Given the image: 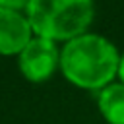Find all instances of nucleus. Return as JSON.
Masks as SVG:
<instances>
[{"label":"nucleus","mask_w":124,"mask_h":124,"mask_svg":"<svg viewBox=\"0 0 124 124\" xmlns=\"http://www.w3.org/2000/svg\"><path fill=\"white\" fill-rule=\"evenodd\" d=\"M120 52L116 45L99 35L83 33L60 48V72L76 87L101 91L118 78Z\"/></svg>","instance_id":"f257e3e1"},{"label":"nucleus","mask_w":124,"mask_h":124,"mask_svg":"<svg viewBox=\"0 0 124 124\" xmlns=\"http://www.w3.org/2000/svg\"><path fill=\"white\" fill-rule=\"evenodd\" d=\"M25 16L35 37L68 43L89 31L95 16L93 0H29Z\"/></svg>","instance_id":"f03ea898"},{"label":"nucleus","mask_w":124,"mask_h":124,"mask_svg":"<svg viewBox=\"0 0 124 124\" xmlns=\"http://www.w3.org/2000/svg\"><path fill=\"white\" fill-rule=\"evenodd\" d=\"M17 68L31 83L48 81L56 70H60L58 43L45 37H33L27 46L17 54Z\"/></svg>","instance_id":"7ed1b4c3"},{"label":"nucleus","mask_w":124,"mask_h":124,"mask_svg":"<svg viewBox=\"0 0 124 124\" xmlns=\"http://www.w3.org/2000/svg\"><path fill=\"white\" fill-rule=\"evenodd\" d=\"M33 37L25 12L0 8V56H17Z\"/></svg>","instance_id":"20e7f679"},{"label":"nucleus","mask_w":124,"mask_h":124,"mask_svg":"<svg viewBox=\"0 0 124 124\" xmlns=\"http://www.w3.org/2000/svg\"><path fill=\"white\" fill-rule=\"evenodd\" d=\"M97 107L108 124H124V83L112 81L97 95Z\"/></svg>","instance_id":"39448f33"},{"label":"nucleus","mask_w":124,"mask_h":124,"mask_svg":"<svg viewBox=\"0 0 124 124\" xmlns=\"http://www.w3.org/2000/svg\"><path fill=\"white\" fill-rule=\"evenodd\" d=\"M29 0H0V8L6 10H16V12H25Z\"/></svg>","instance_id":"423d86ee"},{"label":"nucleus","mask_w":124,"mask_h":124,"mask_svg":"<svg viewBox=\"0 0 124 124\" xmlns=\"http://www.w3.org/2000/svg\"><path fill=\"white\" fill-rule=\"evenodd\" d=\"M118 79H120V83H124V52L120 54V66H118Z\"/></svg>","instance_id":"0eeeda50"}]
</instances>
